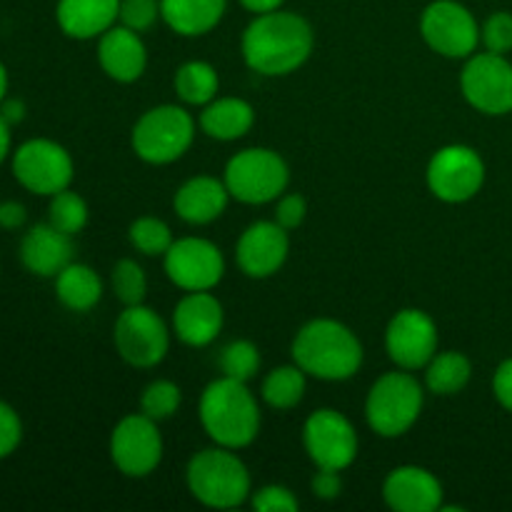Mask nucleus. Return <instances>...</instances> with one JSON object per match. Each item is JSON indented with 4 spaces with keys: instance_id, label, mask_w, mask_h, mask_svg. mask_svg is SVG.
I'll return each instance as SVG.
<instances>
[{
    "instance_id": "f257e3e1",
    "label": "nucleus",
    "mask_w": 512,
    "mask_h": 512,
    "mask_svg": "<svg viewBox=\"0 0 512 512\" xmlns=\"http://www.w3.org/2000/svg\"><path fill=\"white\" fill-rule=\"evenodd\" d=\"M313 43V28L303 15L270 10L255 15L253 23L245 28L240 50L250 70L275 78L295 73L310 58Z\"/></svg>"
},
{
    "instance_id": "f03ea898",
    "label": "nucleus",
    "mask_w": 512,
    "mask_h": 512,
    "mask_svg": "<svg viewBox=\"0 0 512 512\" xmlns=\"http://www.w3.org/2000/svg\"><path fill=\"white\" fill-rule=\"evenodd\" d=\"M293 360L305 375L340 383L353 378L363 365V343L348 325L318 318L305 323L295 335Z\"/></svg>"
},
{
    "instance_id": "7ed1b4c3",
    "label": "nucleus",
    "mask_w": 512,
    "mask_h": 512,
    "mask_svg": "<svg viewBox=\"0 0 512 512\" xmlns=\"http://www.w3.org/2000/svg\"><path fill=\"white\" fill-rule=\"evenodd\" d=\"M198 415L208 438L223 448H248L260 433L258 400L243 380H213L200 395Z\"/></svg>"
},
{
    "instance_id": "20e7f679",
    "label": "nucleus",
    "mask_w": 512,
    "mask_h": 512,
    "mask_svg": "<svg viewBox=\"0 0 512 512\" xmlns=\"http://www.w3.org/2000/svg\"><path fill=\"white\" fill-rule=\"evenodd\" d=\"M188 490L205 508L230 510L250 498V473L230 448H208L188 463Z\"/></svg>"
},
{
    "instance_id": "39448f33",
    "label": "nucleus",
    "mask_w": 512,
    "mask_h": 512,
    "mask_svg": "<svg viewBox=\"0 0 512 512\" xmlns=\"http://www.w3.org/2000/svg\"><path fill=\"white\" fill-rule=\"evenodd\" d=\"M425 390L410 370H393L378 378L365 400V418L380 438H400L418 423Z\"/></svg>"
},
{
    "instance_id": "423d86ee",
    "label": "nucleus",
    "mask_w": 512,
    "mask_h": 512,
    "mask_svg": "<svg viewBox=\"0 0 512 512\" xmlns=\"http://www.w3.org/2000/svg\"><path fill=\"white\" fill-rule=\"evenodd\" d=\"M195 138V120L180 105H158L138 118L130 133L135 155L150 165L175 163Z\"/></svg>"
},
{
    "instance_id": "0eeeda50",
    "label": "nucleus",
    "mask_w": 512,
    "mask_h": 512,
    "mask_svg": "<svg viewBox=\"0 0 512 512\" xmlns=\"http://www.w3.org/2000/svg\"><path fill=\"white\" fill-rule=\"evenodd\" d=\"M225 188L230 198L245 205H263L278 200L290 183V170L283 155L270 148H245L225 165Z\"/></svg>"
},
{
    "instance_id": "6e6552de",
    "label": "nucleus",
    "mask_w": 512,
    "mask_h": 512,
    "mask_svg": "<svg viewBox=\"0 0 512 512\" xmlns=\"http://www.w3.org/2000/svg\"><path fill=\"white\" fill-rule=\"evenodd\" d=\"M113 343L120 358L133 368H155L163 363L170 348L168 325L155 310L140 305H125L113 328Z\"/></svg>"
},
{
    "instance_id": "1a4fd4ad",
    "label": "nucleus",
    "mask_w": 512,
    "mask_h": 512,
    "mask_svg": "<svg viewBox=\"0 0 512 512\" xmlns=\"http://www.w3.org/2000/svg\"><path fill=\"white\" fill-rule=\"evenodd\" d=\"M485 183V163L470 145H445L428 163V188L443 203H468Z\"/></svg>"
},
{
    "instance_id": "9d476101",
    "label": "nucleus",
    "mask_w": 512,
    "mask_h": 512,
    "mask_svg": "<svg viewBox=\"0 0 512 512\" xmlns=\"http://www.w3.org/2000/svg\"><path fill=\"white\" fill-rule=\"evenodd\" d=\"M460 90L478 113H512V63L498 53H473L460 73Z\"/></svg>"
},
{
    "instance_id": "9b49d317",
    "label": "nucleus",
    "mask_w": 512,
    "mask_h": 512,
    "mask_svg": "<svg viewBox=\"0 0 512 512\" xmlns=\"http://www.w3.org/2000/svg\"><path fill=\"white\" fill-rule=\"evenodd\" d=\"M73 158L60 143L35 138L20 145L13 155V175L35 195H55L73 180Z\"/></svg>"
},
{
    "instance_id": "f8f14e48",
    "label": "nucleus",
    "mask_w": 512,
    "mask_h": 512,
    "mask_svg": "<svg viewBox=\"0 0 512 512\" xmlns=\"http://www.w3.org/2000/svg\"><path fill=\"white\" fill-rule=\"evenodd\" d=\"M110 460L128 478H145L163 460L158 423L143 413L125 415L110 435Z\"/></svg>"
},
{
    "instance_id": "ddd939ff",
    "label": "nucleus",
    "mask_w": 512,
    "mask_h": 512,
    "mask_svg": "<svg viewBox=\"0 0 512 512\" xmlns=\"http://www.w3.org/2000/svg\"><path fill=\"white\" fill-rule=\"evenodd\" d=\"M423 40L445 58H470L480 43L478 20L458 0H435L420 18Z\"/></svg>"
},
{
    "instance_id": "4468645a",
    "label": "nucleus",
    "mask_w": 512,
    "mask_h": 512,
    "mask_svg": "<svg viewBox=\"0 0 512 512\" xmlns=\"http://www.w3.org/2000/svg\"><path fill=\"white\" fill-rule=\"evenodd\" d=\"M303 445L318 468L345 470L358 458V433L343 413L320 408L305 420Z\"/></svg>"
},
{
    "instance_id": "2eb2a0df",
    "label": "nucleus",
    "mask_w": 512,
    "mask_h": 512,
    "mask_svg": "<svg viewBox=\"0 0 512 512\" xmlns=\"http://www.w3.org/2000/svg\"><path fill=\"white\" fill-rule=\"evenodd\" d=\"M163 260L170 283L178 285L185 293L213 290L225 273L223 253L218 245L205 238L173 240Z\"/></svg>"
},
{
    "instance_id": "dca6fc26",
    "label": "nucleus",
    "mask_w": 512,
    "mask_h": 512,
    "mask_svg": "<svg viewBox=\"0 0 512 512\" xmlns=\"http://www.w3.org/2000/svg\"><path fill=\"white\" fill-rule=\"evenodd\" d=\"M385 350L398 368L410 373L425 368L438 353V325L425 310H400L385 330Z\"/></svg>"
},
{
    "instance_id": "f3484780",
    "label": "nucleus",
    "mask_w": 512,
    "mask_h": 512,
    "mask_svg": "<svg viewBox=\"0 0 512 512\" xmlns=\"http://www.w3.org/2000/svg\"><path fill=\"white\" fill-rule=\"evenodd\" d=\"M290 253L288 230L278 220H258L240 235L235 245L238 268L248 278H270L285 265Z\"/></svg>"
},
{
    "instance_id": "a211bd4d",
    "label": "nucleus",
    "mask_w": 512,
    "mask_h": 512,
    "mask_svg": "<svg viewBox=\"0 0 512 512\" xmlns=\"http://www.w3.org/2000/svg\"><path fill=\"white\" fill-rule=\"evenodd\" d=\"M443 495L440 480L418 465H400L390 470L383 483L385 503L398 512H435L443 505Z\"/></svg>"
},
{
    "instance_id": "6ab92c4d",
    "label": "nucleus",
    "mask_w": 512,
    "mask_h": 512,
    "mask_svg": "<svg viewBox=\"0 0 512 512\" xmlns=\"http://www.w3.org/2000/svg\"><path fill=\"white\" fill-rule=\"evenodd\" d=\"M223 305L210 290L188 293L173 310V330L190 348H205L223 330Z\"/></svg>"
},
{
    "instance_id": "aec40b11",
    "label": "nucleus",
    "mask_w": 512,
    "mask_h": 512,
    "mask_svg": "<svg viewBox=\"0 0 512 512\" xmlns=\"http://www.w3.org/2000/svg\"><path fill=\"white\" fill-rule=\"evenodd\" d=\"M98 63L105 75L118 83H135L145 73L148 65V50L143 38L125 25H113L100 35Z\"/></svg>"
},
{
    "instance_id": "412c9836",
    "label": "nucleus",
    "mask_w": 512,
    "mask_h": 512,
    "mask_svg": "<svg viewBox=\"0 0 512 512\" xmlns=\"http://www.w3.org/2000/svg\"><path fill=\"white\" fill-rule=\"evenodd\" d=\"M73 235L55 225L40 223L25 233L20 243V260L38 278H55L65 265L73 263Z\"/></svg>"
},
{
    "instance_id": "4be33fe9",
    "label": "nucleus",
    "mask_w": 512,
    "mask_h": 512,
    "mask_svg": "<svg viewBox=\"0 0 512 512\" xmlns=\"http://www.w3.org/2000/svg\"><path fill=\"white\" fill-rule=\"evenodd\" d=\"M228 198L230 193L223 180L213 175H195L188 183L180 185L173 198V208L185 223L208 225L225 213Z\"/></svg>"
},
{
    "instance_id": "5701e85b",
    "label": "nucleus",
    "mask_w": 512,
    "mask_h": 512,
    "mask_svg": "<svg viewBox=\"0 0 512 512\" xmlns=\"http://www.w3.org/2000/svg\"><path fill=\"white\" fill-rule=\"evenodd\" d=\"M120 0H58L55 18L68 38L90 40L110 30L118 20Z\"/></svg>"
},
{
    "instance_id": "b1692460",
    "label": "nucleus",
    "mask_w": 512,
    "mask_h": 512,
    "mask_svg": "<svg viewBox=\"0 0 512 512\" xmlns=\"http://www.w3.org/2000/svg\"><path fill=\"white\" fill-rule=\"evenodd\" d=\"M228 0H160V18L185 38L205 35L223 20Z\"/></svg>"
},
{
    "instance_id": "393cba45",
    "label": "nucleus",
    "mask_w": 512,
    "mask_h": 512,
    "mask_svg": "<svg viewBox=\"0 0 512 512\" xmlns=\"http://www.w3.org/2000/svg\"><path fill=\"white\" fill-rule=\"evenodd\" d=\"M255 110L248 100L243 98H215L208 105H203L200 113V128L208 138L223 140H238L253 128Z\"/></svg>"
},
{
    "instance_id": "a878e982",
    "label": "nucleus",
    "mask_w": 512,
    "mask_h": 512,
    "mask_svg": "<svg viewBox=\"0 0 512 512\" xmlns=\"http://www.w3.org/2000/svg\"><path fill=\"white\" fill-rule=\"evenodd\" d=\"M55 295L60 303L75 313L95 308L103 298V283L90 265L70 263L55 275Z\"/></svg>"
},
{
    "instance_id": "bb28decb",
    "label": "nucleus",
    "mask_w": 512,
    "mask_h": 512,
    "mask_svg": "<svg viewBox=\"0 0 512 512\" xmlns=\"http://www.w3.org/2000/svg\"><path fill=\"white\" fill-rule=\"evenodd\" d=\"M470 378H473V365L458 350L435 353L433 360L425 365V385H428L430 393L440 395V398L463 393Z\"/></svg>"
},
{
    "instance_id": "cd10ccee",
    "label": "nucleus",
    "mask_w": 512,
    "mask_h": 512,
    "mask_svg": "<svg viewBox=\"0 0 512 512\" xmlns=\"http://www.w3.org/2000/svg\"><path fill=\"white\" fill-rule=\"evenodd\" d=\"M218 73L205 60H190L175 73V93L188 105H208L218 98Z\"/></svg>"
},
{
    "instance_id": "c85d7f7f",
    "label": "nucleus",
    "mask_w": 512,
    "mask_h": 512,
    "mask_svg": "<svg viewBox=\"0 0 512 512\" xmlns=\"http://www.w3.org/2000/svg\"><path fill=\"white\" fill-rule=\"evenodd\" d=\"M263 400L275 410H293L305 398V370L298 365H280L263 380Z\"/></svg>"
},
{
    "instance_id": "c756f323",
    "label": "nucleus",
    "mask_w": 512,
    "mask_h": 512,
    "mask_svg": "<svg viewBox=\"0 0 512 512\" xmlns=\"http://www.w3.org/2000/svg\"><path fill=\"white\" fill-rule=\"evenodd\" d=\"M48 223L68 235L80 233L88 225V203L73 190H60V193L50 195Z\"/></svg>"
},
{
    "instance_id": "7c9ffc66",
    "label": "nucleus",
    "mask_w": 512,
    "mask_h": 512,
    "mask_svg": "<svg viewBox=\"0 0 512 512\" xmlns=\"http://www.w3.org/2000/svg\"><path fill=\"white\" fill-rule=\"evenodd\" d=\"M128 238L133 243V248L138 253L148 255V258L165 255L170 245H173V233H170L168 223H163L160 218H153V215L133 220V225L128 230Z\"/></svg>"
},
{
    "instance_id": "2f4dec72",
    "label": "nucleus",
    "mask_w": 512,
    "mask_h": 512,
    "mask_svg": "<svg viewBox=\"0 0 512 512\" xmlns=\"http://www.w3.org/2000/svg\"><path fill=\"white\" fill-rule=\"evenodd\" d=\"M220 370L225 378L243 380L248 383L260 368V353L250 340H233L220 350Z\"/></svg>"
},
{
    "instance_id": "473e14b6",
    "label": "nucleus",
    "mask_w": 512,
    "mask_h": 512,
    "mask_svg": "<svg viewBox=\"0 0 512 512\" xmlns=\"http://www.w3.org/2000/svg\"><path fill=\"white\" fill-rule=\"evenodd\" d=\"M110 283H113L115 298L123 305H140L148 295V278H145L143 268L130 258L115 263Z\"/></svg>"
},
{
    "instance_id": "72a5a7b5",
    "label": "nucleus",
    "mask_w": 512,
    "mask_h": 512,
    "mask_svg": "<svg viewBox=\"0 0 512 512\" xmlns=\"http://www.w3.org/2000/svg\"><path fill=\"white\" fill-rule=\"evenodd\" d=\"M180 400H183V395H180L178 385L170 383V380H155L143 390L140 413L160 423V420H168L178 413Z\"/></svg>"
},
{
    "instance_id": "f704fd0d",
    "label": "nucleus",
    "mask_w": 512,
    "mask_h": 512,
    "mask_svg": "<svg viewBox=\"0 0 512 512\" xmlns=\"http://www.w3.org/2000/svg\"><path fill=\"white\" fill-rule=\"evenodd\" d=\"M480 40H483L485 50L498 55H508L512 50V13L508 10H498L485 20L480 28Z\"/></svg>"
},
{
    "instance_id": "c9c22d12",
    "label": "nucleus",
    "mask_w": 512,
    "mask_h": 512,
    "mask_svg": "<svg viewBox=\"0 0 512 512\" xmlns=\"http://www.w3.org/2000/svg\"><path fill=\"white\" fill-rule=\"evenodd\" d=\"M120 25L145 33L153 28L160 18V0H120Z\"/></svg>"
},
{
    "instance_id": "e433bc0d",
    "label": "nucleus",
    "mask_w": 512,
    "mask_h": 512,
    "mask_svg": "<svg viewBox=\"0 0 512 512\" xmlns=\"http://www.w3.org/2000/svg\"><path fill=\"white\" fill-rule=\"evenodd\" d=\"M253 508L263 512H295L300 503L285 485H265L253 495Z\"/></svg>"
},
{
    "instance_id": "4c0bfd02",
    "label": "nucleus",
    "mask_w": 512,
    "mask_h": 512,
    "mask_svg": "<svg viewBox=\"0 0 512 512\" xmlns=\"http://www.w3.org/2000/svg\"><path fill=\"white\" fill-rule=\"evenodd\" d=\"M20 440H23V423H20L18 413L0 400V460L15 453Z\"/></svg>"
},
{
    "instance_id": "58836bf2",
    "label": "nucleus",
    "mask_w": 512,
    "mask_h": 512,
    "mask_svg": "<svg viewBox=\"0 0 512 512\" xmlns=\"http://www.w3.org/2000/svg\"><path fill=\"white\" fill-rule=\"evenodd\" d=\"M305 215H308V203H305L303 195L290 193V195H283V198L278 200V208H275V220H278L285 230H293V228H298V225H303Z\"/></svg>"
},
{
    "instance_id": "ea45409f",
    "label": "nucleus",
    "mask_w": 512,
    "mask_h": 512,
    "mask_svg": "<svg viewBox=\"0 0 512 512\" xmlns=\"http://www.w3.org/2000/svg\"><path fill=\"white\" fill-rule=\"evenodd\" d=\"M493 393L495 400H498L508 413H512V358L503 360V363L498 365V370H495Z\"/></svg>"
},
{
    "instance_id": "a19ab883",
    "label": "nucleus",
    "mask_w": 512,
    "mask_h": 512,
    "mask_svg": "<svg viewBox=\"0 0 512 512\" xmlns=\"http://www.w3.org/2000/svg\"><path fill=\"white\" fill-rule=\"evenodd\" d=\"M310 488H313V493L318 495L320 500H335L340 495V490H343V480H340L338 470L318 468Z\"/></svg>"
},
{
    "instance_id": "79ce46f5",
    "label": "nucleus",
    "mask_w": 512,
    "mask_h": 512,
    "mask_svg": "<svg viewBox=\"0 0 512 512\" xmlns=\"http://www.w3.org/2000/svg\"><path fill=\"white\" fill-rule=\"evenodd\" d=\"M25 218H28V213H25L23 205L15 203V200L0 203V228L15 230L25 223Z\"/></svg>"
},
{
    "instance_id": "37998d69",
    "label": "nucleus",
    "mask_w": 512,
    "mask_h": 512,
    "mask_svg": "<svg viewBox=\"0 0 512 512\" xmlns=\"http://www.w3.org/2000/svg\"><path fill=\"white\" fill-rule=\"evenodd\" d=\"M25 113H28V110H25L23 100L8 98V100H3V103H0V115H3V120L10 125V128H13V125H18V123H23Z\"/></svg>"
},
{
    "instance_id": "c03bdc74",
    "label": "nucleus",
    "mask_w": 512,
    "mask_h": 512,
    "mask_svg": "<svg viewBox=\"0 0 512 512\" xmlns=\"http://www.w3.org/2000/svg\"><path fill=\"white\" fill-rule=\"evenodd\" d=\"M240 3H243L245 10L260 15V13H270V10H280L285 0H240Z\"/></svg>"
},
{
    "instance_id": "a18cd8bd",
    "label": "nucleus",
    "mask_w": 512,
    "mask_h": 512,
    "mask_svg": "<svg viewBox=\"0 0 512 512\" xmlns=\"http://www.w3.org/2000/svg\"><path fill=\"white\" fill-rule=\"evenodd\" d=\"M10 153V125L5 123L3 115H0V165H3V160L8 158Z\"/></svg>"
},
{
    "instance_id": "49530a36",
    "label": "nucleus",
    "mask_w": 512,
    "mask_h": 512,
    "mask_svg": "<svg viewBox=\"0 0 512 512\" xmlns=\"http://www.w3.org/2000/svg\"><path fill=\"white\" fill-rule=\"evenodd\" d=\"M5 95H8V70L0 63V103L5 100Z\"/></svg>"
}]
</instances>
